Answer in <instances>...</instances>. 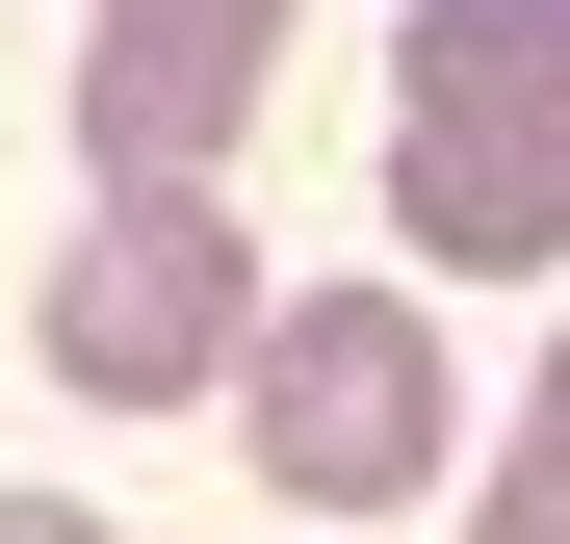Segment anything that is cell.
Listing matches in <instances>:
<instances>
[{
	"mask_svg": "<svg viewBox=\"0 0 570 544\" xmlns=\"http://www.w3.org/2000/svg\"><path fill=\"white\" fill-rule=\"evenodd\" d=\"M390 234L466 286L570 259V0H415L390 52Z\"/></svg>",
	"mask_w": 570,
	"mask_h": 544,
	"instance_id": "cell-1",
	"label": "cell"
},
{
	"mask_svg": "<svg viewBox=\"0 0 570 544\" xmlns=\"http://www.w3.org/2000/svg\"><path fill=\"white\" fill-rule=\"evenodd\" d=\"M234 441H259L285 518H390V493H441V441H466L441 311H415V286H259V337H234Z\"/></svg>",
	"mask_w": 570,
	"mask_h": 544,
	"instance_id": "cell-2",
	"label": "cell"
},
{
	"mask_svg": "<svg viewBox=\"0 0 570 544\" xmlns=\"http://www.w3.org/2000/svg\"><path fill=\"white\" fill-rule=\"evenodd\" d=\"M493 544H570V415H519V441H493Z\"/></svg>",
	"mask_w": 570,
	"mask_h": 544,
	"instance_id": "cell-5",
	"label": "cell"
},
{
	"mask_svg": "<svg viewBox=\"0 0 570 544\" xmlns=\"http://www.w3.org/2000/svg\"><path fill=\"white\" fill-rule=\"evenodd\" d=\"M285 105V0H78V156L130 181H234Z\"/></svg>",
	"mask_w": 570,
	"mask_h": 544,
	"instance_id": "cell-4",
	"label": "cell"
},
{
	"mask_svg": "<svg viewBox=\"0 0 570 544\" xmlns=\"http://www.w3.org/2000/svg\"><path fill=\"white\" fill-rule=\"evenodd\" d=\"M0 544H105V493H0Z\"/></svg>",
	"mask_w": 570,
	"mask_h": 544,
	"instance_id": "cell-6",
	"label": "cell"
},
{
	"mask_svg": "<svg viewBox=\"0 0 570 544\" xmlns=\"http://www.w3.org/2000/svg\"><path fill=\"white\" fill-rule=\"evenodd\" d=\"M259 337V234L208 208V181H130V208L52 234V389L78 415H208Z\"/></svg>",
	"mask_w": 570,
	"mask_h": 544,
	"instance_id": "cell-3",
	"label": "cell"
}]
</instances>
